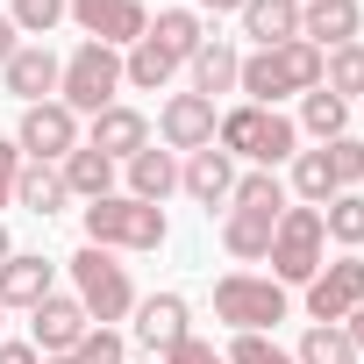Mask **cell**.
Instances as JSON below:
<instances>
[{
  "label": "cell",
  "mask_w": 364,
  "mask_h": 364,
  "mask_svg": "<svg viewBox=\"0 0 364 364\" xmlns=\"http://www.w3.org/2000/svg\"><path fill=\"white\" fill-rule=\"evenodd\" d=\"M171 236V222H164V208H150V200H129V193H107V200H86V243H100V250H157Z\"/></svg>",
  "instance_id": "obj_3"
},
{
  "label": "cell",
  "mask_w": 364,
  "mask_h": 364,
  "mask_svg": "<svg viewBox=\"0 0 364 364\" xmlns=\"http://www.w3.org/2000/svg\"><path fill=\"white\" fill-rule=\"evenodd\" d=\"M178 186H186L200 208H222V200L236 193V157H229V150H215V143H208V150H193L186 164H178Z\"/></svg>",
  "instance_id": "obj_18"
},
{
  "label": "cell",
  "mask_w": 364,
  "mask_h": 364,
  "mask_svg": "<svg viewBox=\"0 0 364 364\" xmlns=\"http://www.w3.org/2000/svg\"><path fill=\"white\" fill-rule=\"evenodd\" d=\"M321 86V50L307 36L279 43V50H250L236 72V93H250V107H279L286 93H314Z\"/></svg>",
  "instance_id": "obj_1"
},
{
  "label": "cell",
  "mask_w": 364,
  "mask_h": 364,
  "mask_svg": "<svg viewBox=\"0 0 364 364\" xmlns=\"http://www.w3.org/2000/svg\"><path fill=\"white\" fill-rule=\"evenodd\" d=\"M272 229H279V215H264V208H229V215H222V250H229L236 264H257V257L272 250Z\"/></svg>",
  "instance_id": "obj_19"
},
{
  "label": "cell",
  "mask_w": 364,
  "mask_h": 364,
  "mask_svg": "<svg viewBox=\"0 0 364 364\" xmlns=\"http://www.w3.org/2000/svg\"><path fill=\"white\" fill-rule=\"evenodd\" d=\"M157 364H229V357H222L215 343H200V336H186V343H178V350H164Z\"/></svg>",
  "instance_id": "obj_37"
},
{
  "label": "cell",
  "mask_w": 364,
  "mask_h": 364,
  "mask_svg": "<svg viewBox=\"0 0 364 364\" xmlns=\"http://www.w3.org/2000/svg\"><path fill=\"white\" fill-rule=\"evenodd\" d=\"M229 364H293V350H279L272 336H236L229 343Z\"/></svg>",
  "instance_id": "obj_36"
},
{
  "label": "cell",
  "mask_w": 364,
  "mask_h": 364,
  "mask_svg": "<svg viewBox=\"0 0 364 364\" xmlns=\"http://www.w3.org/2000/svg\"><path fill=\"white\" fill-rule=\"evenodd\" d=\"M321 229H328L343 250H357V243H364V193H336V200L321 208Z\"/></svg>",
  "instance_id": "obj_31"
},
{
  "label": "cell",
  "mask_w": 364,
  "mask_h": 364,
  "mask_svg": "<svg viewBox=\"0 0 364 364\" xmlns=\"http://www.w3.org/2000/svg\"><path fill=\"white\" fill-rule=\"evenodd\" d=\"M143 36H150V43H157V50H164L171 65H186V58H193V50L208 43V29H200V15H193V8H164V15H157V22L143 29Z\"/></svg>",
  "instance_id": "obj_23"
},
{
  "label": "cell",
  "mask_w": 364,
  "mask_h": 364,
  "mask_svg": "<svg viewBox=\"0 0 364 364\" xmlns=\"http://www.w3.org/2000/svg\"><path fill=\"white\" fill-rule=\"evenodd\" d=\"M8 22H15L22 36H50V29L65 22V0H15V8H8Z\"/></svg>",
  "instance_id": "obj_34"
},
{
  "label": "cell",
  "mask_w": 364,
  "mask_h": 364,
  "mask_svg": "<svg viewBox=\"0 0 364 364\" xmlns=\"http://www.w3.org/2000/svg\"><path fill=\"white\" fill-rule=\"evenodd\" d=\"M15 150L36 157V164H65V157L79 150V114H72L65 100H36V107H22Z\"/></svg>",
  "instance_id": "obj_8"
},
{
  "label": "cell",
  "mask_w": 364,
  "mask_h": 364,
  "mask_svg": "<svg viewBox=\"0 0 364 364\" xmlns=\"http://www.w3.org/2000/svg\"><path fill=\"white\" fill-rule=\"evenodd\" d=\"M72 300L107 328V321H122V314H136V286H129V264L114 257V250H100V243H86L79 257H72Z\"/></svg>",
  "instance_id": "obj_6"
},
{
  "label": "cell",
  "mask_w": 364,
  "mask_h": 364,
  "mask_svg": "<svg viewBox=\"0 0 364 364\" xmlns=\"http://www.w3.org/2000/svg\"><path fill=\"white\" fill-rule=\"evenodd\" d=\"M321 150H328L336 186H343V193H357V186H364V143H357V136H336V143H321Z\"/></svg>",
  "instance_id": "obj_33"
},
{
  "label": "cell",
  "mask_w": 364,
  "mask_h": 364,
  "mask_svg": "<svg viewBox=\"0 0 364 364\" xmlns=\"http://www.w3.org/2000/svg\"><path fill=\"white\" fill-rule=\"evenodd\" d=\"M293 364H357V343H350V336H343L336 321H314V328L300 336Z\"/></svg>",
  "instance_id": "obj_30"
},
{
  "label": "cell",
  "mask_w": 364,
  "mask_h": 364,
  "mask_svg": "<svg viewBox=\"0 0 364 364\" xmlns=\"http://www.w3.org/2000/svg\"><path fill=\"white\" fill-rule=\"evenodd\" d=\"M286 307H293L286 286L264 279V272H229V279H215V321H229L236 336H264V328H279Z\"/></svg>",
  "instance_id": "obj_4"
},
{
  "label": "cell",
  "mask_w": 364,
  "mask_h": 364,
  "mask_svg": "<svg viewBox=\"0 0 364 364\" xmlns=\"http://www.w3.org/2000/svg\"><path fill=\"white\" fill-rule=\"evenodd\" d=\"M272 279L279 286H307L321 264H328V229H321V208H286L279 229H272Z\"/></svg>",
  "instance_id": "obj_5"
},
{
  "label": "cell",
  "mask_w": 364,
  "mask_h": 364,
  "mask_svg": "<svg viewBox=\"0 0 364 364\" xmlns=\"http://www.w3.org/2000/svg\"><path fill=\"white\" fill-rule=\"evenodd\" d=\"M357 29H364L357 0H300V36L314 50H343V43H357Z\"/></svg>",
  "instance_id": "obj_16"
},
{
  "label": "cell",
  "mask_w": 364,
  "mask_h": 364,
  "mask_svg": "<svg viewBox=\"0 0 364 364\" xmlns=\"http://www.w3.org/2000/svg\"><path fill=\"white\" fill-rule=\"evenodd\" d=\"M293 129H307L314 143H336V136H350V100H336L328 86H314V93H300V122Z\"/></svg>",
  "instance_id": "obj_26"
},
{
  "label": "cell",
  "mask_w": 364,
  "mask_h": 364,
  "mask_svg": "<svg viewBox=\"0 0 364 364\" xmlns=\"http://www.w3.org/2000/svg\"><path fill=\"white\" fill-rule=\"evenodd\" d=\"M336 328H343V336H350V343H357V357H364V300H357V307H350V314H343V321H336Z\"/></svg>",
  "instance_id": "obj_39"
},
{
  "label": "cell",
  "mask_w": 364,
  "mask_h": 364,
  "mask_svg": "<svg viewBox=\"0 0 364 364\" xmlns=\"http://www.w3.org/2000/svg\"><path fill=\"white\" fill-rule=\"evenodd\" d=\"M86 150H100V157H114V164H129L136 150H150V122L136 114V107H100L93 114V136H86Z\"/></svg>",
  "instance_id": "obj_17"
},
{
  "label": "cell",
  "mask_w": 364,
  "mask_h": 364,
  "mask_svg": "<svg viewBox=\"0 0 364 364\" xmlns=\"http://www.w3.org/2000/svg\"><path fill=\"white\" fill-rule=\"evenodd\" d=\"M0 321H8V307H0Z\"/></svg>",
  "instance_id": "obj_45"
},
{
  "label": "cell",
  "mask_w": 364,
  "mask_h": 364,
  "mask_svg": "<svg viewBox=\"0 0 364 364\" xmlns=\"http://www.w3.org/2000/svg\"><path fill=\"white\" fill-rule=\"evenodd\" d=\"M72 193H65V178H58V164H36V157H22V178H15V208H29V215H58Z\"/></svg>",
  "instance_id": "obj_25"
},
{
  "label": "cell",
  "mask_w": 364,
  "mask_h": 364,
  "mask_svg": "<svg viewBox=\"0 0 364 364\" xmlns=\"http://www.w3.org/2000/svg\"><path fill=\"white\" fill-rule=\"evenodd\" d=\"M243 36L257 50H279L300 36V0H243Z\"/></svg>",
  "instance_id": "obj_20"
},
{
  "label": "cell",
  "mask_w": 364,
  "mask_h": 364,
  "mask_svg": "<svg viewBox=\"0 0 364 364\" xmlns=\"http://www.w3.org/2000/svg\"><path fill=\"white\" fill-rule=\"evenodd\" d=\"M58 178H65V193H72V200H107V193H114V157H100V150L79 143V150L58 164Z\"/></svg>",
  "instance_id": "obj_22"
},
{
  "label": "cell",
  "mask_w": 364,
  "mask_h": 364,
  "mask_svg": "<svg viewBox=\"0 0 364 364\" xmlns=\"http://www.w3.org/2000/svg\"><path fill=\"white\" fill-rule=\"evenodd\" d=\"M193 314H186V300L178 293H150V300H136V343L150 350V357H164V350H178L193 328H186Z\"/></svg>",
  "instance_id": "obj_14"
},
{
  "label": "cell",
  "mask_w": 364,
  "mask_h": 364,
  "mask_svg": "<svg viewBox=\"0 0 364 364\" xmlns=\"http://www.w3.org/2000/svg\"><path fill=\"white\" fill-rule=\"evenodd\" d=\"M43 364H79V357H43Z\"/></svg>",
  "instance_id": "obj_44"
},
{
  "label": "cell",
  "mask_w": 364,
  "mask_h": 364,
  "mask_svg": "<svg viewBox=\"0 0 364 364\" xmlns=\"http://www.w3.org/2000/svg\"><path fill=\"white\" fill-rule=\"evenodd\" d=\"M215 150H229V157H250L257 171H279V164H293L300 157V129L279 114V107H229L222 122H215Z\"/></svg>",
  "instance_id": "obj_2"
},
{
  "label": "cell",
  "mask_w": 364,
  "mask_h": 364,
  "mask_svg": "<svg viewBox=\"0 0 364 364\" xmlns=\"http://www.w3.org/2000/svg\"><path fill=\"white\" fill-rule=\"evenodd\" d=\"M321 86H328L336 100H357V93H364V43L321 50Z\"/></svg>",
  "instance_id": "obj_29"
},
{
  "label": "cell",
  "mask_w": 364,
  "mask_h": 364,
  "mask_svg": "<svg viewBox=\"0 0 364 364\" xmlns=\"http://www.w3.org/2000/svg\"><path fill=\"white\" fill-rule=\"evenodd\" d=\"M72 357H79V364H122V357H129V343H122V328H86Z\"/></svg>",
  "instance_id": "obj_35"
},
{
  "label": "cell",
  "mask_w": 364,
  "mask_h": 364,
  "mask_svg": "<svg viewBox=\"0 0 364 364\" xmlns=\"http://www.w3.org/2000/svg\"><path fill=\"white\" fill-rule=\"evenodd\" d=\"M15 178H22V150L0 136V208H15Z\"/></svg>",
  "instance_id": "obj_38"
},
{
  "label": "cell",
  "mask_w": 364,
  "mask_h": 364,
  "mask_svg": "<svg viewBox=\"0 0 364 364\" xmlns=\"http://www.w3.org/2000/svg\"><path fill=\"white\" fill-rule=\"evenodd\" d=\"M171 72H178V65H171L150 36H143V43H129V58H122V86H136V93H157Z\"/></svg>",
  "instance_id": "obj_28"
},
{
  "label": "cell",
  "mask_w": 364,
  "mask_h": 364,
  "mask_svg": "<svg viewBox=\"0 0 364 364\" xmlns=\"http://www.w3.org/2000/svg\"><path fill=\"white\" fill-rule=\"evenodd\" d=\"M65 15L86 29V43H107V50L143 43V29H150L143 0H65Z\"/></svg>",
  "instance_id": "obj_9"
},
{
  "label": "cell",
  "mask_w": 364,
  "mask_h": 364,
  "mask_svg": "<svg viewBox=\"0 0 364 364\" xmlns=\"http://www.w3.org/2000/svg\"><path fill=\"white\" fill-rule=\"evenodd\" d=\"M208 15H243V0H200Z\"/></svg>",
  "instance_id": "obj_42"
},
{
  "label": "cell",
  "mask_w": 364,
  "mask_h": 364,
  "mask_svg": "<svg viewBox=\"0 0 364 364\" xmlns=\"http://www.w3.org/2000/svg\"><path fill=\"white\" fill-rule=\"evenodd\" d=\"M114 93H122V50L79 43V50L65 58V72H58V100H65L72 114H100V107H114Z\"/></svg>",
  "instance_id": "obj_7"
},
{
  "label": "cell",
  "mask_w": 364,
  "mask_h": 364,
  "mask_svg": "<svg viewBox=\"0 0 364 364\" xmlns=\"http://www.w3.org/2000/svg\"><path fill=\"white\" fill-rule=\"evenodd\" d=\"M293 193H300V208H328L343 186H336V171H328V150H300L293 157Z\"/></svg>",
  "instance_id": "obj_27"
},
{
  "label": "cell",
  "mask_w": 364,
  "mask_h": 364,
  "mask_svg": "<svg viewBox=\"0 0 364 364\" xmlns=\"http://www.w3.org/2000/svg\"><path fill=\"white\" fill-rule=\"evenodd\" d=\"M15 36H22V29H15V22H8V15H0V65H8V58H15V50H22V43H15Z\"/></svg>",
  "instance_id": "obj_41"
},
{
  "label": "cell",
  "mask_w": 364,
  "mask_h": 364,
  "mask_svg": "<svg viewBox=\"0 0 364 364\" xmlns=\"http://www.w3.org/2000/svg\"><path fill=\"white\" fill-rule=\"evenodd\" d=\"M58 293V264L43 257V250H15L8 264H0V307H36V300H50Z\"/></svg>",
  "instance_id": "obj_15"
},
{
  "label": "cell",
  "mask_w": 364,
  "mask_h": 364,
  "mask_svg": "<svg viewBox=\"0 0 364 364\" xmlns=\"http://www.w3.org/2000/svg\"><path fill=\"white\" fill-rule=\"evenodd\" d=\"M357 300H364V257L357 250H343L336 264H321L307 279V321H343Z\"/></svg>",
  "instance_id": "obj_11"
},
{
  "label": "cell",
  "mask_w": 364,
  "mask_h": 364,
  "mask_svg": "<svg viewBox=\"0 0 364 364\" xmlns=\"http://www.w3.org/2000/svg\"><path fill=\"white\" fill-rule=\"evenodd\" d=\"M150 364H157V357H150Z\"/></svg>",
  "instance_id": "obj_46"
},
{
  "label": "cell",
  "mask_w": 364,
  "mask_h": 364,
  "mask_svg": "<svg viewBox=\"0 0 364 364\" xmlns=\"http://www.w3.org/2000/svg\"><path fill=\"white\" fill-rule=\"evenodd\" d=\"M215 100H200V93H171L164 107H157V136H164V150H208L215 143Z\"/></svg>",
  "instance_id": "obj_12"
},
{
  "label": "cell",
  "mask_w": 364,
  "mask_h": 364,
  "mask_svg": "<svg viewBox=\"0 0 364 364\" xmlns=\"http://www.w3.org/2000/svg\"><path fill=\"white\" fill-rule=\"evenodd\" d=\"M58 72H65V58H58L50 43H22L8 65H0V79H8V93H15L22 107H36V100H58Z\"/></svg>",
  "instance_id": "obj_13"
},
{
  "label": "cell",
  "mask_w": 364,
  "mask_h": 364,
  "mask_svg": "<svg viewBox=\"0 0 364 364\" xmlns=\"http://www.w3.org/2000/svg\"><path fill=\"white\" fill-rule=\"evenodd\" d=\"M171 186H178V157H171V150H136V157H129V200L164 208Z\"/></svg>",
  "instance_id": "obj_24"
},
{
  "label": "cell",
  "mask_w": 364,
  "mask_h": 364,
  "mask_svg": "<svg viewBox=\"0 0 364 364\" xmlns=\"http://www.w3.org/2000/svg\"><path fill=\"white\" fill-rule=\"evenodd\" d=\"M8 257H15V243H8V229H0V264H8Z\"/></svg>",
  "instance_id": "obj_43"
},
{
  "label": "cell",
  "mask_w": 364,
  "mask_h": 364,
  "mask_svg": "<svg viewBox=\"0 0 364 364\" xmlns=\"http://www.w3.org/2000/svg\"><path fill=\"white\" fill-rule=\"evenodd\" d=\"M229 208H264V215H286V186H279V171H243L236 178V193Z\"/></svg>",
  "instance_id": "obj_32"
},
{
  "label": "cell",
  "mask_w": 364,
  "mask_h": 364,
  "mask_svg": "<svg viewBox=\"0 0 364 364\" xmlns=\"http://www.w3.org/2000/svg\"><path fill=\"white\" fill-rule=\"evenodd\" d=\"M186 65H193V93H200V100H215V93H236L243 50H236V43H222V36H208V43H200Z\"/></svg>",
  "instance_id": "obj_21"
},
{
  "label": "cell",
  "mask_w": 364,
  "mask_h": 364,
  "mask_svg": "<svg viewBox=\"0 0 364 364\" xmlns=\"http://www.w3.org/2000/svg\"><path fill=\"white\" fill-rule=\"evenodd\" d=\"M0 364H43L36 343H0Z\"/></svg>",
  "instance_id": "obj_40"
},
{
  "label": "cell",
  "mask_w": 364,
  "mask_h": 364,
  "mask_svg": "<svg viewBox=\"0 0 364 364\" xmlns=\"http://www.w3.org/2000/svg\"><path fill=\"white\" fill-rule=\"evenodd\" d=\"M86 328H93V314H86L72 293H50V300L29 307V343H36V357H72Z\"/></svg>",
  "instance_id": "obj_10"
}]
</instances>
